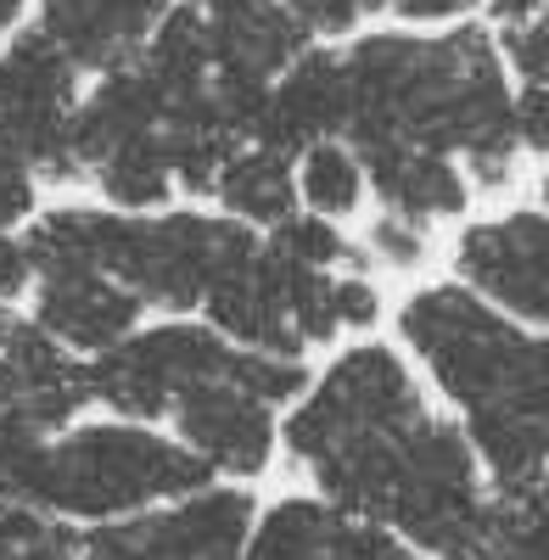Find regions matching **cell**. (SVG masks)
I'll list each match as a JSON object with an SVG mask.
<instances>
[{
	"instance_id": "obj_1",
	"label": "cell",
	"mask_w": 549,
	"mask_h": 560,
	"mask_svg": "<svg viewBox=\"0 0 549 560\" xmlns=\"http://www.w3.org/2000/svg\"><path fill=\"white\" fill-rule=\"evenodd\" d=\"M287 448L337 510L387 522L443 560H454L482 527L488 504L477 493L466 438L427 409L416 376L382 342L337 353L292 409Z\"/></svg>"
},
{
	"instance_id": "obj_21",
	"label": "cell",
	"mask_w": 549,
	"mask_h": 560,
	"mask_svg": "<svg viewBox=\"0 0 549 560\" xmlns=\"http://www.w3.org/2000/svg\"><path fill=\"white\" fill-rule=\"evenodd\" d=\"M292 168H297V208L326 213L337 224L353 219L364 208V197H371V185H364V163H359V152L348 147L342 135L314 140L308 152L292 158Z\"/></svg>"
},
{
	"instance_id": "obj_7",
	"label": "cell",
	"mask_w": 549,
	"mask_h": 560,
	"mask_svg": "<svg viewBox=\"0 0 549 560\" xmlns=\"http://www.w3.org/2000/svg\"><path fill=\"white\" fill-rule=\"evenodd\" d=\"M308 387L303 359L258 353L242 348L236 370L219 382L191 387L186 398H174V432L208 471L231 477H258L274 454V404H287Z\"/></svg>"
},
{
	"instance_id": "obj_14",
	"label": "cell",
	"mask_w": 549,
	"mask_h": 560,
	"mask_svg": "<svg viewBox=\"0 0 549 560\" xmlns=\"http://www.w3.org/2000/svg\"><path fill=\"white\" fill-rule=\"evenodd\" d=\"M168 7L174 0H34V28L79 68V79H96L141 57Z\"/></svg>"
},
{
	"instance_id": "obj_23",
	"label": "cell",
	"mask_w": 549,
	"mask_h": 560,
	"mask_svg": "<svg viewBox=\"0 0 549 560\" xmlns=\"http://www.w3.org/2000/svg\"><path fill=\"white\" fill-rule=\"evenodd\" d=\"M0 560H73V544L45 522V510L0 499Z\"/></svg>"
},
{
	"instance_id": "obj_13",
	"label": "cell",
	"mask_w": 549,
	"mask_h": 560,
	"mask_svg": "<svg viewBox=\"0 0 549 560\" xmlns=\"http://www.w3.org/2000/svg\"><path fill=\"white\" fill-rule=\"evenodd\" d=\"M141 314H147V303L96 264L34 275V314L28 319L84 359L113 348L118 337H129L141 325Z\"/></svg>"
},
{
	"instance_id": "obj_25",
	"label": "cell",
	"mask_w": 549,
	"mask_h": 560,
	"mask_svg": "<svg viewBox=\"0 0 549 560\" xmlns=\"http://www.w3.org/2000/svg\"><path fill=\"white\" fill-rule=\"evenodd\" d=\"M287 7L314 39H342V34H359L387 0H287Z\"/></svg>"
},
{
	"instance_id": "obj_29",
	"label": "cell",
	"mask_w": 549,
	"mask_h": 560,
	"mask_svg": "<svg viewBox=\"0 0 549 560\" xmlns=\"http://www.w3.org/2000/svg\"><path fill=\"white\" fill-rule=\"evenodd\" d=\"M34 287V264L17 230H0V303H17Z\"/></svg>"
},
{
	"instance_id": "obj_18",
	"label": "cell",
	"mask_w": 549,
	"mask_h": 560,
	"mask_svg": "<svg viewBox=\"0 0 549 560\" xmlns=\"http://www.w3.org/2000/svg\"><path fill=\"white\" fill-rule=\"evenodd\" d=\"M135 522H141L152 560H247L253 499L242 488H197L179 493V504Z\"/></svg>"
},
{
	"instance_id": "obj_10",
	"label": "cell",
	"mask_w": 549,
	"mask_h": 560,
	"mask_svg": "<svg viewBox=\"0 0 549 560\" xmlns=\"http://www.w3.org/2000/svg\"><path fill=\"white\" fill-rule=\"evenodd\" d=\"M454 275L499 314L549 331V213L511 208L466 224L454 247Z\"/></svg>"
},
{
	"instance_id": "obj_28",
	"label": "cell",
	"mask_w": 549,
	"mask_h": 560,
	"mask_svg": "<svg viewBox=\"0 0 549 560\" xmlns=\"http://www.w3.org/2000/svg\"><path fill=\"white\" fill-rule=\"evenodd\" d=\"M79 560H152V549L141 538V522H113L79 544Z\"/></svg>"
},
{
	"instance_id": "obj_3",
	"label": "cell",
	"mask_w": 549,
	"mask_h": 560,
	"mask_svg": "<svg viewBox=\"0 0 549 560\" xmlns=\"http://www.w3.org/2000/svg\"><path fill=\"white\" fill-rule=\"evenodd\" d=\"M398 337L466 415V443L499 493H533L549 471V331L499 314L460 280L409 292Z\"/></svg>"
},
{
	"instance_id": "obj_12",
	"label": "cell",
	"mask_w": 549,
	"mask_h": 560,
	"mask_svg": "<svg viewBox=\"0 0 549 560\" xmlns=\"http://www.w3.org/2000/svg\"><path fill=\"white\" fill-rule=\"evenodd\" d=\"M79 404H90L84 359H73V348L39 331L34 319H17L0 342V420H17V427L51 438L79 415Z\"/></svg>"
},
{
	"instance_id": "obj_8",
	"label": "cell",
	"mask_w": 549,
	"mask_h": 560,
	"mask_svg": "<svg viewBox=\"0 0 549 560\" xmlns=\"http://www.w3.org/2000/svg\"><path fill=\"white\" fill-rule=\"evenodd\" d=\"M242 359V348L231 337H219L202 319H157V325H135L129 337H118L113 348L84 359V387L90 398H102L107 409L129 415V420H152L168 415L174 398H186L202 382L231 376Z\"/></svg>"
},
{
	"instance_id": "obj_15",
	"label": "cell",
	"mask_w": 549,
	"mask_h": 560,
	"mask_svg": "<svg viewBox=\"0 0 549 560\" xmlns=\"http://www.w3.org/2000/svg\"><path fill=\"white\" fill-rule=\"evenodd\" d=\"M191 12L202 18L213 73L236 84H269L303 45H314L287 0H191Z\"/></svg>"
},
{
	"instance_id": "obj_5",
	"label": "cell",
	"mask_w": 549,
	"mask_h": 560,
	"mask_svg": "<svg viewBox=\"0 0 549 560\" xmlns=\"http://www.w3.org/2000/svg\"><path fill=\"white\" fill-rule=\"evenodd\" d=\"M208 465L186 448L152 438L147 427H79L45 448L39 510L45 516H129L157 499L208 488Z\"/></svg>"
},
{
	"instance_id": "obj_22",
	"label": "cell",
	"mask_w": 549,
	"mask_h": 560,
	"mask_svg": "<svg viewBox=\"0 0 549 560\" xmlns=\"http://www.w3.org/2000/svg\"><path fill=\"white\" fill-rule=\"evenodd\" d=\"M258 236L292 258V264H308V269H359V264H371L364 258V247H353L342 236V224L326 219V213H308V208H292L287 219H274L269 230H258Z\"/></svg>"
},
{
	"instance_id": "obj_31",
	"label": "cell",
	"mask_w": 549,
	"mask_h": 560,
	"mask_svg": "<svg viewBox=\"0 0 549 560\" xmlns=\"http://www.w3.org/2000/svg\"><path fill=\"white\" fill-rule=\"evenodd\" d=\"M12 325H17V314H12L7 303H0V342H7V331H12Z\"/></svg>"
},
{
	"instance_id": "obj_16",
	"label": "cell",
	"mask_w": 549,
	"mask_h": 560,
	"mask_svg": "<svg viewBox=\"0 0 549 560\" xmlns=\"http://www.w3.org/2000/svg\"><path fill=\"white\" fill-rule=\"evenodd\" d=\"M247 560H416L393 533L359 522L331 499H287L258 522Z\"/></svg>"
},
{
	"instance_id": "obj_19",
	"label": "cell",
	"mask_w": 549,
	"mask_h": 560,
	"mask_svg": "<svg viewBox=\"0 0 549 560\" xmlns=\"http://www.w3.org/2000/svg\"><path fill=\"white\" fill-rule=\"evenodd\" d=\"M488 34L516 84V140L549 158V0H493Z\"/></svg>"
},
{
	"instance_id": "obj_24",
	"label": "cell",
	"mask_w": 549,
	"mask_h": 560,
	"mask_svg": "<svg viewBox=\"0 0 549 560\" xmlns=\"http://www.w3.org/2000/svg\"><path fill=\"white\" fill-rule=\"evenodd\" d=\"M364 258H376L387 269H416L427 258V224L382 208V219H371V230H364Z\"/></svg>"
},
{
	"instance_id": "obj_20",
	"label": "cell",
	"mask_w": 549,
	"mask_h": 560,
	"mask_svg": "<svg viewBox=\"0 0 549 560\" xmlns=\"http://www.w3.org/2000/svg\"><path fill=\"white\" fill-rule=\"evenodd\" d=\"M213 202H219V213H231L253 230H269L274 219H287L297 208V168H292V158L247 140V147H236L231 163L219 168Z\"/></svg>"
},
{
	"instance_id": "obj_26",
	"label": "cell",
	"mask_w": 549,
	"mask_h": 560,
	"mask_svg": "<svg viewBox=\"0 0 549 560\" xmlns=\"http://www.w3.org/2000/svg\"><path fill=\"white\" fill-rule=\"evenodd\" d=\"M39 213V179L28 168L0 163V230H23Z\"/></svg>"
},
{
	"instance_id": "obj_27",
	"label": "cell",
	"mask_w": 549,
	"mask_h": 560,
	"mask_svg": "<svg viewBox=\"0 0 549 560\" xmlns=\"http://www.w3.org/2000/svg\"><path fill=\"white\" fill-rule=\"evenodd\" d=\"M493 0H387V12L398 23H416V28H437V23H466L477 12H488Z\"/></svg>"
},
{
	"instance_id": "obj_6",
	"label": "cell",
	"mask_w": 549,
	"mask_h": 560,
	"mask_svg": "<svg viewBox=\"0 0 549 560\" xmlns=\"http://www.w3.org/2000/svg\"><path fill=\"white\" fill-rule=\"evenodd\" d=\"M258 236L253 224L231 213H197V208H152L147 213H107L102 236V269L163 314L202 308L213 275L236 258V247Z\"/></svg>"
},
{
	"instance_id": "obj_11",
	"label": "cell",
	"mask_w": 549,
	"mask_h": 560,
	"mask_svg": "<svg viewBox=\"0 0 549 560\" xmlns=\"http://www.w3.org/2000/svg\"><path fill=\"white\" fill-rule=\"evenodd\" d=\"M342 113H348V84H342V51L326 39L303 45V51L269 79L264 107L253 118V140L281 158L308 152L314 140L342 135Z\"/></svg>"
},
{
	"instance_id": "obj_17",
	"label": "cell",
	"mask_w": 549,
	"mask_h": 560,
	"mask_svg": "<svg viewBox=\"0 0 549 560\" xmlns=\"http://www.w3.org/2000/svg\"><path fill=\"white\" fill-rule=\"evenodd\" d=\"M364 163V185L371 197L398 213V219H416V224H443V219H460L471 208V174L460 168V158L432 152V147H409V140H382V147H359Z\"/></svg>"
},
{
	"instance_id": "obj_4",
	"label": "cell",
	"mask_w": 549,
	"mask_h": 560,
	"mask_svg": "<svg viewBox=\"0 0 549 560\" xmlns=\"http://www.w3.org/2000/svg\"><path fill=\"white\" fill-rule=\"evenodd\" d=\"M202 314L236 348L303 359L319 342L376 325L382 298L359 269H308L281 258L264 236H247L236 258L213 275Z\"/></svg>"
},
{
	"instance_id": "obj_30",
	"label": "cell",
	"mask_w": 549,
	"mask_h": 560,
	"mask_svg": "<svg viewBox=\"0 0 549 560\" xmlns=\"http://www.w3.org/2000/svg\"><path fill=\"white\" fill-rule=\"evenodd\" d=\"M28 7H34V0H0V39H7V34L28 18Z\"/></svg>"
},
{
	"instance_id": "obj_2",
	"label": "cell",
	"mask_w": 549,
	"mask_h": 560,
	"mask_svg": "<svg viewBox=\"0 0 549 560\" xmlns=\"http://www.w3.org/2000/svg\"><path fill=\"white\" fill-rule=\"evenodd\" d=\"M342 51L348 113L342 140L382 147L409 140L460 158L477 191L511 185L522 140H516V84L488 23H437L427 28H359Z\"/></svg>"
},
{
	"instance_id": "obj_9",
	"label": "cell",
	"mask_w": 549,
	"mask_h": 560,
	"mask_svg": "<svg viewBox=\"0 0 549 560\" xmlns=\"http://www.w3.org/2000/svg\"><path fill=\"white\" fill-rule=\"evenodd\" d=\"M73 102H79V68L34 23H17L0 45V163L68 185Z\"/></svg>"
}]
</instances>
